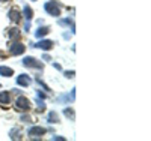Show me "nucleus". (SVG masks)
I'll use <instances>...</instances> for the list:
<instances>
[{"instance_id": "nucleus-1", "label": "nucleus", "mask_w": 151, "mask_h": 141, "mask_svg": "<svg viewBox=\"0 0 151 141\" xmlns=\"http://www.w3.org/2000/svg\"><path fill=\"white\" fill-rule=\"evenodd\" d=\"M23 65L27 66V68H38V69L42 68V63L40 60H36L35 57H26L23 60Z\"/></svg>"}, {"instance_id": "nucleus-2", "label": "nucleus", "mask_w": 151, "mask_h": 141, "mask_svg": "<svg viewBox=\"0 0 151 141\" xmlns=\"http://www.w3.org/2000/svg\"><path fill=\"white\" fill-rule=\"evenodd\" d=\"M45 11L48 12V14H52L53 17H58L60 14V8L59 5H56L55 2H47L45 3Z\"/></svg>"}, {"instance_id": "nucleus-3", "label": "nucleus", "mask_w": 151, "mask_h": 141, "mask_svg": "<svg viewBox=\"0 0 151 141\" xmlns=\"http://www.w3.org/2000/svg\"><path fill=\"white\" fill-rule=\"evenodd\" d=\"M24 50H26V47H24L20 41H14L11 45V53L14 54V56H18L21 53H24Z\"/></svg>"}, {"instance_id": "nucleus-4", "label": "nucleus", "mask_w": 151, "mask_h": 141, "mask_svg": "<svg viewBox=\"0 0 151 141\" xmlns=\"http://www.w3.org/2000/svg\"><path fill=\"white\" fill-rule=\"evenodd\" d=\"M15 107H17V110H20V111H24V110H29L30 108V104H29V101H27V98H18L17 101H15Z\"/></svg>"}, {"instance_id": "nucleus-5", "label": "nucleus", "mask_w": 151, "mask_h": 141, "mask_svg": "<svg viewBox=\"0 0 151 141\" xmlns=\"http://www.w3.org/2000/svg\"><path fill=\"white\" fill-rule=\"evenodd\" d=\"M17 83H18V86H24V87H27V86L30 84V78H29V75H26V74L20 75L18 78H17Z\"/></svg>"}, {"instance_id": "nucleus-6", "label": "nucleus", "mask_w": 151, "mask_h": 141, "mask_svg": "<svg viewBox=\"0 0 151 141\" xmlns=\"http://www.w3.org/2000/svg\"><path fill=\"white\" fill-rule=\"evenodd\" d=\"M44 134H45V129H44V128H38V126L30 128V131H29L30 137H33V135H44Z\"/></svg>"}, {"instance_id": "nucleus-7", "label": "nucleus", "mask_w": 151, "mask_h": 141, "mask_svg": "<svg viewBox=\"0 0 151 141\" xmlns=\"http://www.w3.org/2000/svg\"><path fill=\"white\" fill-rule=\"evenodd\" d=\"M0 75L2 77H12L14 75V71L11 68H6V66H0Z\"/></svg>"}, {"instance_id": "nucleus-8", "label": "nucleus", "mask_w": 151, "mask_h": 141, "mask_svg": "<svg viewBox=\"0 0 151 141\" xmlns=\"http://www.w3.org/2000/svg\"><path fill=\"white\" fill-rule=\"evenodd\" d=\"M52 42H50V41H42V42H38V44H35V47L36 48H42V50H50V48H52Z\"/></svg>"}, {"instance_id": "nucleus-9", "label": "nucleus", "mask_w": 151, "mask_h": 141, "mask_svg": "<svg viewBox=\"0 0 151 141\" xmlns=\"http://www.w3.org/2000/svg\"><path fill=\"white\" fill-rule=\"evenodd\" d=\"M9 101H11V95L8 92L0 93V102H2V104H9Z\"/></svg>"}, {"instance_id": "nucleus-10", "label": "nucleus", "mask_w": 151, "mask_h": 141, "mask_svg": "<svg viewBox=\"0 0 151 141\" xmlns=\"http://www.w3.org/2000/svg\"><path fill=\"white\" fill-rule=\"evenodd\" d=\"M9 15H11V20H14V23H18L20 21V14H18V11H11L9 12Z\"/></svg>"}, {"instance_id": "nucleus-11", "label": "nucleus", "mask_w": 151, "mask_h": 141, "mask_svg": "<svg viewBox=\"0 0 151 141\" xmlns=\"http://www.w3.org/2000/svg\"><path fill=\"white\" fill-rule=\"evenodd\" d=\"M48 30H50L48 27H41L40 30H36V33H35V35H36V38H41V36L47 35V33H48Z\"/></svg>"}, {"instance_id": "nucleus-12", "label": "nucleus", "mask_w": 151, "mask_h": 141, "mask_svg": "<svg viewBox=\"0 0 151 141\" xmlns=\"http://www.w3.org/2000/svg\"><path fill=\"white\" fill-rule=\"evenodd\" d=\"M9 35H11V38H12V41H18V38H20V32H18L17 29H12V30L9 32Z\"/></svg>"}, {"instance_id": "nucleus-13", "label": "nucleus", "mask_w": 151, "mask_h": 141, "mask_svg": "<svg viewBox=\"0 0 151 141\" xmlns=\"http://www.w3.org/2000/svg\"><path fill=\"white\" fill-rule=\"evenodd\" d=\"M58 120H59V119H58V114H56L55 111H52V113L48 114V122H50V123H56Z\"/></svg>"}, {"instance_id": "nucleus-14", "label": "nucleus", "mask_w": 151, "mask_h": 141, "mask_svg": "<svg viewBox=\"0 0 151 141\" xmlns=\"http://www.w3.org/2000/svg\"><path fill=\"white\" fill-rule=\"evenodd\" d=\"M24 14H26V18H27V20H30V18L33 17V12H32V9H30L29 6L24 8Z\"/></svg>"}, {"instance_id": "nucleus-15", "label": "nucleus", "mask_w": 151, "mask_h": 141, "mask_svg": "<svg viewBox=\"0 0 151 141\" xmlns=\"http://www.w3.org/2000/svg\"><path fill=\"white\" fill-rule=\"evenodd\" d=\"M64 113H65V116H67L68 119H74V111H73L71 108H67Z\"/></svg>"}, {"instance_id": "nucleus-16", "label": "nucleus", "mask_w": 151, "mask_h": 141, "mask_svg": "<svg viewBox=\"0 0 151 141\" xmlns=\"http://www.w3.org/2000/svg\"><path fill=\"white\" fill-rule=\"evenodd\" d=\"M65 75H67V78H71V77H74V71H68L65 72Z\"/></svg>"}, {"instance_id": "nucleus-17", "label": "nucleus", "mask_w": 151, "mask_h": 141, "mask_svg": "<svg viewBox=\"0 0 151 141\" xmlns=\"http://www.w3.org/2000/svg\"><path fill=\"white\" fill-rule=\"evenodd\" d=\"M2 2H6V0H2Z\"/></svg>"}]
</instances>
